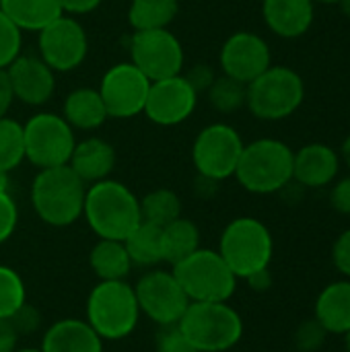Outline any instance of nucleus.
I'll return each mask as SVG.
<instances>
[{"label":"nucleus","mask_w":350,"mask_h":352,"mask_svg":"<svg viewBox=\"0 0 350 352\" xmlns=\"http://www.w3.org/2000/svg\"><path fill=\"white\" fill-rule=\"evenodd\" d=\"M130 62L153 82L182 74L184 47L169 29L134 31L130 37Z\"/></svg>","instance_id":"f8f14e48"},{"label":"nucleus","mask_w":350,"mask_h":352,"mask_svg":"<svg viewBox=\"0 0 350 352\" xmlns=\"http://www.w3.org/2000/svg\"><path fill=\"white\" fill-rule=\"evenodd\" d=\"M116 148L103 138H87L74 144L68 167L87 184L107 179L116 167Z\"/></svg>","instance_id":"412c9836"},{"label":"nucleus","mask_w":350,"mask_h":352,"mask_svg":"<svg viewBox=\"0 0 350 352\" xmlns=\"http://www.w3.org/2000/svg\"><path fill=\"white\" fill-rule=\"evenodd\" d=\"M338 6H340V10L344 12V16L350 19V0H340V2H338Z\"/></svg>","instance_id":"de8ad7c7"},{"label":"nucleus","mask_w":350,"mask_h":352,"mask_svg":"<svg viewBox=\"0 0 350 352\" xmlns=\"http://www.w3.org/2000/svg\"><path fill=\"white\" fill-rule=\"evenodd\" d=\"M179 217H182V200L173 190L159 188L149 192L140 200V219L144 223L165 227Z\"/></svg>","instance_id":"c85d7f7f"},{"label":"nucleus","mask_w":350,"mask_h":352,"mask_svg":"<svg viewBox=\"0 0 350 352\" xmlns=\"http://www.w3.org/2000/svg\"><path fill=\"white\" fill-rule=\"evenodd\" d=\"M171 272L192 303L229 301L239 280L223 256L208 248H198L194 254L171 266Z\"/></svg>","instance_id":"0eeeda50"},{"label":"nucleus","mask_w":350,"mask_h":352,"mask_svg":"<svg viewBox=\"0 0 350 352\" xmlns=\"http://www.w3.org/2000/svg\"><path fill=\"white\" fill-rule=\"evenodd\" d=\"M330 204L336 212L350 217V175L334 182L330 190Z\"/></svg>","instance_id":"58836bf2"},{"label":"nucleus","mask_w":350,"mask_h":352,"mask_svg":"<svg viewBox=\"0 0 350 352\" xmlns=\"http://www.w3.org/2000/svg\"><path fill=\"white\" fill-rule=\"evenodd\" d=\"M140 320L134 287L126 280H99L87 299L85 322L101 340L128 338Z\"/></svg>","instance_id":"20e7f679"},{"label":"nucleus","mask_w":350,"mask_h":352,"mask_svg":"<svg viewBox=\"0 0 350 352\" xmlns=\"http://www.w3.org/2000/svg\"><path fill=\"white\" fill-rule=\"evenodd\" d=\"M340 155L324 142H309L293 155V182L305 190H320L336 182Z\"/></svg>","instance_id":"a211bd4d"},{"label":"nucleus","mask_w":350,"mask_h":352,"mask_svg":"<svg viewBox=\"0 0 350 352\" xmlns=\"http://www.w3.org/2000/svg\"><path fill=\"white\" fill-rule=\"evenodd\" d=\"M243 144L233 126L223 122L206 126L192 144V163L198 175L215 184L233 177Z\"/></svg>","instance_id":"9d476101"},{"label":"nucleus","mask_w":350,"mask_h":352,"mask_svg":"<svg viewBox=\"0 0 350 352\" xmlns=\"http://www.w3.org/2000/svg\"><path fill=\"white\" fill-rule=\"evenodd\" d=\"M217 252L223 256L233 274L245 280L254 272L270 268L274 239L262 221L254 217H239L223 229Z\"/></svg>","instance_id":"423d86ee"},{"label":"nucleus","mask_w":350,"mask_h":352,"mask_svg":"<svg viewBox=\"0 0 350 352\" xmlns=\"http://www.w3.org/2000/svg\"><path fill=\"white\" fill-rule=\"evenodd\" d=\"M83 217L99 239L124 241L142 221L140 200L116 179H101L87 188Z\"/></svg>","instance_id":"f257e3e1"},{"label":"nucleus","mask_w":350,"mask_h":352,"mask_svg":"<svg viewBox=\"0 0 350 352\" xmlns=\"http://www.w3.org/2000/svg\"><path fill=\"white\" fill-rule=\"evenodd\" d=\"M14 352H41V349H17Z\"/></svg>","instance_id":"3c124183"},{"label":"nucleus","mask_w":350,"mask_h":352,"mask_svg":"<svg viewBox=\"0 0 350 352\" xmlns=\"http://www.w3.org/2000/svg\"><path fill=\"white\" fill-rule=\"evenodd\" d=\"M177 326L198 352L231 351L243 336V320L229 301L190 303Z\"/></svg>","instance_id":"39448f33"},{"label":"nucleus","mask_w":350,"mask_h":352,"mask_svg":"<svg viewBox=\"0 0 350 352\" xmlns=\"http://www.w3.org/2000/svg\"><path fill=\"white\" fill-rule=\"evenodd\" d=\"M245 283L256 291V293H264L272 287V274H270V268H264L260 272H254L252 276L245 278Z\"/></svg>","instance_id":"c03bdc74"},{"label":"nucleus","mask_w":350,"mask_h":352,"mask_svg":"<svg viewBox=\"0 0 350 352\" xmlns=\"http://www.w3.org/2000/svg\"><path fill=\"white\" fill-rule=\"evenodd\" d=\"M291 146L276 138H260L243 144L235 179L252 194H276L293 182Z\"/></svg>","instance_id":"7ed1b4c3"},{"label":"nucleus","mask_w":350,"mask_h":352,"mask_svg":"<svg viewBox=\"0 0 350 352\" xmlns=\"http://www.w3.org/2000/svg\"><path fill=\"white\" fill-rule=\"evenodd\" d=\"M60 4L64 14H87L93 12L101 4V0H60Z\"/></svg>","instance_id":"a19ab883"},{"label":"nucleus","mask_w":350,"mask_h":352,"mask_svg":"<svg viewBox=\"0 0 350 352\" xmlns=\"http://www.w3.org/2000/svg\"><path fill=\"white\" fill-rule=\"evenodd\" d=\"M39 58L56 72H68L78 68L89 52V39L85 27L74 16H58L39 31Z\"/></svg>","instance_id":"ddd939ff"},{"label":"nucleus","mask_w":350,"mask_h":352,"mask_svg":"<svg viewBox=\"0 0 350 352\" xmlns=\"http://www.w3.org/2000/svg\"><path fill=\"white\" fill-rule=\"evenodd\" d=\"M17 223H19V210L10 192L0 194V245L10 239V235L17 229Z\"/></svg>","instance_id":"e433bc0d"},{"label":"nucleus","mask_w":350,"mask_h":352,"mask_svg":"<svg viewBox=\"0 0 350 352\" xmlns=\"http://www.w3.org/2000/svg\"><path fill=\"white\" fill-rule=\"evenodd\" d=\"M149 89L151 80L132 62H122L103 74L97 91L109 118L128 120L144 111Z\"/></svg>","instance_id":"4468645a"},{"label":"nucleus","mask_w":350,"mask_h":352,"mask_svg":"<svg viewBox=\"0 0 350 352\" xmlns=\"http://www.w3.org/2000/svg\"><path fill=\"white\" fill-rule=\"evenodd\" d=\"M332 262L336 270L350 280V229L338 235L332 245Z\"/></svg>","instance_id":"4c0bfd02"},{"label":"nucleus","mask_w":350,"mask_h":352,"mask_svg":"<svg viewBox=\"0 0 350 352\" xmlns=\"http://www.w3.org/2000/svg\"><path fill=\"white\" fill-rule=\"evenodd\" d=\"M19 344V334L8 320H0V352H14Z\"/></svg>","instance_id":"37998d69"},{"label":"nucleus","mask_w":350,"mask_h":352,"mask_svg":"<svg viewBox=\"0 0 350 352\" xmlns=\"http://www.w3.org/2000/svg\"><path fill=\"white\" fill-rule=\"evenodd\" d=\"M272 66V54L266 39L252 31H237L221 47L223 74L248 85Z\"/></svg>","instance_id":"dca6fc26"},{"label":"nucleus","mask_w":350,"mask_h":352,"mask_svg":"<svg viewBox=\"0 0 350 352\" xmlns=\"http://www.w3.org/2000/svg\"><path fill=\"white\" fill-rule=\"evenodd\" d=\"M262 16L266 27L285 39L305 35L316 16L314 0H262Z\"/></svg>","instance_id":"6ab92c4d"},{"label":"nucleus","mask_w":350,"mask_h":352,"mask_svg":"<svg viewBox=\"0 0 350 352\" xmlns=\"http://www.w3.org/2000/svg\"><path fill=\"white\" fill-rule=\"evenodd\" d=\"M27 303V289L21 274L0 264V320H8L19 307Z\"/></svg>","instance_id":"2f4dec72"},{"label":"nucleus","mask_w":350,"mask_h":352,"mask_svg":"<svg viewBox=\"0 0 350 352\" xmlns=\"http://www.w3.org/2000/svg\"><path fill=\"white\" fill-rule=\"evenodd\" d=\"M305 99L301 74L289 66H268L260 76L248 82L245 105L254 118L278 122L293 116Z\"/></svg>","instance_id":"6e6552de"},{"label":"nucleus","mask_w":350,"mask_h":352,"mask_svg":"<svg viewBox=\"0 0 350 352\" xmlns=\"http://www.w3.org/2000/svg\"><path fill=\"white\" fill-rule=\"evenodd\" d=\"M89 264L99 280H126L132 270L124 241L116 239H99L89 254Z\"/></svg>","instance_id":"393cba45"},{"label":"nucleus","mask_w":350,"mask_h":352,"mask_svg":"<svg viewBox=\"0 0 350 352\" xmlns=\"http://www.w3.org/2000/svg\"><path fill=\"white\" fill-rule=\"evenodd\" d=\"M74 128L58 113H37L23 124L25 159L37 169L68 165L74 151Z\"/></svg>","instance_id":"1a4fd4ad"},{"label":"nucleus","mask_w":350,"mask_h":352,"mask_svg":"<svg viewBox=\"0 0 350 352\" xmlns=\"http://www.w3.org/2000/svg\"><path fill=\"white\" fill-rule=\"evenodd\" d=\"M344 344H347V352H350V330L344 334Z\"/></svg>","instance_id":"8fccbe9b"},{"label":"nucleus","mask_w":350,"mask_h":352,"mask_svg":"<svg viewBox=\"0 0 350 352\" xmlns=\"http://www.w3.org/2000/svg\"><path fill=\"white\" fill-rule=\"evenodd\" d=\"M314 318L328 334H347L350 330V280L330 283L316 299Z\"/></svg>","instance_id":"4be33fe9"},{"label":"nucleus","mask_w":350,"mask_h":352,"mask_svg":"<svg viewBox=\"0 0 350 352\" xmlns=\"http://www.w3.org/2000/svg\"><path fill=\"white\" fill-rule=\"evenodd\" d=\"M186 80L196 89V93L200 95L202 91H208V87L212 85V80L217 78L215 70L208 64H196L188 74H184Z\"/></svg>","instance_id":"ea45409f"},{"label":"nucleus","mask_w":350,"mask_h":352,"mask_svg":"<svg viewBox=\"0 0 350 352\" xmlns=\"http://www.w3.org/2000/svg\"><path fill=\"white\" fill-rule=\"evenodd\" d=\"M161 245L163 262L175 266L200 248V229L194 221L179 217L169 225L161 227Z\"/></svg>","instance_id":"a878e982"},{"label":"nucleus","mask_w":350,"mask_h":352,"mask_svg":"<svg viewBox=\"0 0 350 352\" xmlns=\"http://www.w3.org/2000/svg\"><path fill=\"white\" fill-rule=\"evenodd\" d=\"M39 349L41 352H103V340L85 320L66 318L45 330Z\"/></svg>","instance_id":"aec40b11"},{"label":"nucleus","mask_w":350,"mask_h":352,"mask_svg":"<svg viewBox=\"0 0 350 352\" xmlns=\"http://www.w3.org/2000/svg\"><path fill=\"white\" fill-rule=\"evenodd\" d=\"M196 103V89L184 74H175L151 82L142 113L157 126H177L194 113Z\"/></svg>","instance_id":"2eb2a0df"},{"label":"nucleus","mask_w":350,"mask_h":352,"mask_svg":"<svg viewBox=\"0 0 350 352\" xmlns=\"http://www.w3.org/2000/svg\"><path fill=\"white\" fill-rule=\"evenodd\" d=\"M62 118L78 130H97L109 118L97 89H74L64 99Z\"/></svg>","instance_id":"5701e85b"},{"label":"nucleus","mask_w":350,"mask_h":352,"mask_svg":"<svg viewBox=\"0 0 350 352\" xmlns=\"http://www.w3.org/2000/svg\"><path fill=\"white\" fill-rule=\"evenodd\" d=\"M25 161L23 124L12 118H0V169L12 171Z\"/></svg>","instance_id":"c756f323"},{"label":"nucleus","mask_w":350,"mask_h":352,"mask_svg":"<svg viewBox=\"0 0 350 352\" xmlns=\"http://www.w3.org/2000/svg\"><path fill=\"white\" fill-rule=\"evenodd\" d=\"M140 316H146L159 328L175 326L192 303L169 270H149L134 285Z\"/></svg>","instance_id":"9b49d317"},{"label":"nucleus","mask_w":350,"mask_h":352,"mask_svg":"<svg viewBox=\"0 0 350 352\" xmlns=\"http://www.w3.org/2000/svg\"><path fill=\"white\" fill-rule=\"evenodd\" d=\"M314 2H320V4H338L340 0H314Z\"/></svg>","instance_id":"09e8293b"},{"label":"nucleus","mask_w":350,"mask_h":352,"mask_svg":"<svg viewBox=\"0 0 350 352\" xmlns=\"http://www.w3.org/2000/svg\"><path fill=\"white\" fill-rule=\"evenodd\" d=\"M23 45V31L0 8V68H8L19 56Z\"/></svg>","instance_id":"473e14b6"},{"label":"nucleus","mask_w":350,"mask_h":352,"mask_svg":"<svg viewBox=\"0 0 350 352\" xmlns=\"http://www.w3.org/2000/svg\"><path fill=\"white\" fill-rule=\"evenodd\" d=\"M8 322L12 324V328H14V332L19 336H29V334H33V332L39 330V326H41V314L33 305L25 303L23 307H19L8 318Z\"/></svg>","instance_id":"c9c22d12"},{"label":"nucleus","mask_w":350,"mask_h":352,"mask_svg":"<svg viewBox=\"0 0 350 352\" xmlns=\"http://www.w3.org/2000/svg\"><path fill=\"white\" fill-rule=\"evenodd\" d=\"M87 184L68 167L39 169L31 184V206L50 227H70L83 217Z\"/></svg>","instance_id":"f03ea898"},{"label":"nucleus","mask_w":350,"mask_h":352,"mask_svg":"<svg viewBox=\"0 0 350 352\" xmlns=\"http://www.w3.org/2000/svg\"><path fill=\"white\" fill-rule=\"evenodd\" d=\"M179 0H132L128 23L134 31L167 29L177 16Z\"/></svg>","instance_id":"cd10ccee"},{"label":"nucleus","mask_w":350,"mask_h":352,"mask_svg":"<svg viewBox=\"0 0 350 352\" xmlns=\"http://www.w3.org/2000/svg\"><path fill=\"white\" fill-rule=\"evenodd\" d=\"M124 248L132 260V266L155 268L163 262L161 227L140 221L138 227L124 239Z\"/></svg>","instance_id":"bb28decb"},{"label":"nucleus","mask_w":350,"mask_h":352,"mask_svg":"<svg viewBox=\"0 0 350 352\" xmlns=\"http://www.w3.org/2000/svg\"><path fill=\"white\" fill-rule=\"evenodd\" d=\"M14 99L23 101L25 105H43L50 101L56 89L54 70L39 58L21 54L8 68H6Z\"/></svg>","instance_id":"f3484780"},{"label":"nucleus","mask_w":350,"mask_h":352,"mask_svg":"<svg viewBox=\"0 0 350 352\" xmlns=\"http://www.w3.org/2000/svg\"><path fill=\"white\" fill-rule=\"evenodd\" d=\"M245 93H248V85H243L227 74L217 76L206 91L210 105L221 113H233V111L241 109L245 105Z\"/></svg>","instance_id":"7c9ffc66"},{"label":"nucleus","mask_w":350,"mask_h":352,"mask_svg":"<svg viewBox=\"0 0 350 352\" xmlns=\"http://www.w3.org/2000/svg\"><path fill=\"white\" fill-rule=\"evenodd\" d=\"M326 338L328 332L316 318L301 322L295 330V346L299 352H318L326 344Z\"/></svg>","instance_id":"72a5a7b5"},{"label":"nucleus","mask_w":350,"mask_h":352,"mask_svg":"<svg viewBox=\"0 0 350 352\" xmlns=\"http://www.w3.org/2000/svg\"><path fill=\"white\" fill-rule=\"evenodd\" d=\"M155 349H157V352H198L196 346L184 336V332L179 330L177 324L165 326L159 330Z\"/></svg>","instance_id":"f704fd0d"},{"label":"nucleus","mask_w":350,"mask_h":352,"mask_svg":"<svg viewBox=\"0 0 350 352\" xmlns=\"http://www.w3.org/2000/svg\"><path fill=\"white\" fill-rule=\"evenodd\" d=\"M340 161H344V165L350 169V134L344 138L342 148H340Z\"/></svg>","instance_id":"a18cd8bd"},{"label":"nucleus","mask_w":350,"mask_h":352,"mask_svg":"<svg viewBox=\"0 0 350 352\" xmlns=\"http://www.w3.org/2000/svg\"><path fill=\"white\" fill-rule=\"evenodd\" d=\"M14 101V93L6 74V68H0V118H4Z\"/></svg>","instance_id":"79ce46f5"},{"label":"nucleus","mask_w":350,"mask_h":352,"mask_svg":"<svg viewBox=\"0 0 350 352\" xmlns=\"http://www.w3.org/2000/svg\"><path fill=\"white\" fill-rule=\"evenodd\" d=\"M8 190H10L8 171H2V169H0V194H8Z\"/></svg>","instance_id":"49530a36"},{"label":"nucleus","mask_w":350,"mask_h":352,"mask_svg":"<svg viewBox=\"0 0 350 352\" xmlns=\"http://www.w3.org/2000/svg\"><path fill=\"white\" fill-rule=\"evenodd\" d=\"M0 8L21 31L35 33L64 14L60 0H0Z\"/></svg>","instance_id":"b1692460"}]
</instances>
